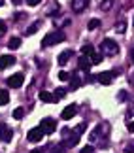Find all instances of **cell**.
Instances as JSON below:
<instances>
[{
  "label": "cell",
  "mask_w": 134,
  "mask_h": 153,
  "mask_svg": "<svg viewBox=\"0 0 134 153\" xmlns=\"http://www.w3.org/2000/svg\"><path fill=\"white\" fill-rule=\"evenodd\" d=\"M64 40H66V34L62 32V30L49 32V34H45L44 40H42V48H53V45L61 44V42H64Z\"/></svg>",
  "instance_id": "6da1fadb"
},
{
  "label": "cell",
  "mask_w": 134,
  "mask_h": 153,
  "mask_svg": "<svg viewBox=\"0 0 134 153\" xmlns=\"http://www.w3.org/2000/svg\"><path fill=\"white\" fill-rule=\"evenodd\" d=\"M100 49H102V55H115V53L119 51V45H117V42H113L112 38H106V40H102Z\"/></svg>",
  "instance_id": "7a4b0ae2"
},
{
  "label": "cell",
  "mask_w": 134,
  "mask_h": 153,
  "mask_svg": "<svg viewBox=\"0 0 134 153\" xmlns=\"http://www.w3.org/2000/svg\"><path fill=\"white\" fill-rule=\"evenodd\" d=\"M119 74V70H110V72H100L98 76H95L98 83H102V85H110L112 81L115 79V76Z\"/></svg>",
  "instance_id": "3957f363"
},
{
  "label": "cell",
  "mask_w": 134,
  "mask_h": 153,
  "mask_svg": "<svg viewBox=\"0 0 134 153\" xmlns=\"http://www.w3.org/2000/svg\"><path fill=\"white\" fill-rule=\"evenodd\" d=\"M40 128L44 131V134H53L57 131V121L51 119V117H44L42 123H40Z\"/></svg>",
  "instance_id": "277c9868"
},
{
  "label": "cell",
  "mask_w": 134,
  "mask_h": 153,
  "mask_svg": "<svg viewBox=\"0 0 134 153\" xmlns=\"http://www.w3.org/2000/svg\"><path fill=\"white\" fill-rule=\"evenodd\" d=\"M42 138H44V131H42L40 127L30 128V131H28V134H27V140H28V142H32V144H38Z\"/></svg>",
  "instance_id": "5b68a950"
},
{
  "label": "cell",
  "mask_w": 134,
  "mask_h": 153,
  "mask_svg": "<svg viewBox=\"0 0 134 153\" xmlns=\"http://www.w3.org/2000/svg\"><path fill=\"white\" fill-rule=\"evenodd\" d=\"M11 138H13V131L6 123H0V140L8 144V142H11Z\"/></svg>",
  "instance_id": "8992f818"
},
{
  "label": "cell",
  "mask_w": 134,
  "mask_h": 153,
  "mask_svg": "<svg viewBox=\"0 0 134 153\" xmlns=\"http://www.w3.org/2000/svg\"><path fill=\"white\" fill-rule=\"evenodd\" d=\"M8 87H11V89H17V87H21L23 85V81H25V78H23V74L21 72H17V74H13V76H10L8 79Z\"/></svg>",
  "instance_id": "52a82bcc"
},
{
  "label": "cell",
  "mask_w": 134,
  "mask_h": 153,
  "mask_svg": "<svg viewBox=\"0 0 134 153\" xmlns=\"http://www.w3.org/2000/svg\"><path fill=\"white\" fill-rule=\"evenodd\" d=\"M76 114H78V106H76V104H70V106H66V108L62 110L61 117H62V119H72Z\"/></svg>",
  "instance_id": "ba28073f"
},
{
  "label": "cell",
  "mask_w": 134,
  "mask_h": 153,
  "mask_svg": "<svg viewBox=\"0 0 134 153\" xmlns=\"http://www.w3.org/2000/svg\"><path fill=\"white\" fill-rule=\"evenodd\" d=\"M79 142V134L78 132H72V131H70V134H68V136H64V142H62V144H64V146H68V148H72V146H76V144H78Z\"/></svg>",
  "instance_id": "9c48e42d"
},
{
  "label": "cell",
  "mask_w": 134,
  "mask_h": 153,
  "mask_svg": "<svg viewBox=\"0 0 134 153\" xmlns=\"http://www.w3.org/2000/svg\"><path fill=\"white\" fill-rule=\"evenodd\" d=\"M15 64V57L13 55H2L0 57V70H6L8 66Z\"/></svg>",
  "instance_id": "30bf717a"
},
{
  "label": "cell",
  "mask_w": 134,
  "mask_h": 153,
  "mask_svg": "<svg viewBox=\"0 0 134 153\" xmlns=\"http://www.w3.org/2000/svg\"><path fill=\"white\" fill-rule=\"evenodd\" d=\"M87 6H89V0H72V10L76 13H81Z\"/></svg>",
  "instance_id": "8fae6325"
},
{
  "label": "cell",
  "mask_w": 134,
  "mask_h": 153,
  "mask_svg": "<svg viewBox=\"0 0 134 153\" xmlns=\"http://www.w3.org/2000/svg\"><path fill=\"white\" fill-rule=\"evenodd\" d=\"M40 100H42V102H47V104H53V102L59 100V98H57L53 93H49V91H42V93H40Z\"/></svg>",
  "instance_id": "7c38bea8"
},
{
  "label": "cell",
  "mask_w": 134,
  "mask_h": 153,
  "mask_svg": "<svg viewBox=\"0 0 134 153\" xmlns=\"http://www.w3.org/2000/svg\"><path fill=\"white\" fill-rule=\"evenodd\" d=\"M91 66H93V64H91V59H87L85 55H81V57H79V68L83 70V72H87Z\"/></svg>",
  "instance_id": "4fadbf2b"
},
{
  "label": "cell",
  "mask_w": 134,
  "mask_h": 153,
  "mask_svg": "<svg viewBox=\"0 0 134 153\" xmlns=\"http://www.w3.org/2000/svg\"><path fill=\"white\" fill-rule=\"evenodd\" d=\"M70 57H72V51H70V49H66V51H62L61 55H59V59H57V61H59V64H61V66H64V64L68 62V59H70Z\"/></svg>",
  "instance_id": "5bb4252c"
},
{
  "label": "cell",
  "mask_w": 134,
  "mask_h": 153,
  "mask_svg": "<svg viewBox=\"0 0 134 153\" xmlns=\"http://www.w3.org/2000/svg\"><path fill=\"white\" fill-rule=\"evenodd\" d=\"M81 85V79L78 78V76H70V89H78V87Z\"/></svg>",
  "instance_id": "9a60e30c"
},
{
  "label": "cell",
  "mask_w": 134,
  "mask_h": 153,
  "mask_svg": "<svg viewBox=\"0 0 134 153\" xmlns=\"http://www.w3.org/2000/svg\"><path fill=\"white\" fill-rule=\"evenodd\" d=\"M8 100H10V93L6 89H0V106L8 104Z\"/></svg>",
  "instance_id": "2e32d148"
},
{
  "label": "cell",
  "mask_w": 134,
  "mask_h": 153,
  "mask_svg": "<svg viewBox=\"0 0 134 153\" xmlns=\"http://www.w3.org/2000/svg\"><path fill=\"white\" fill-rule=\"evenodd\" d=\"M102 59H104V55H102V53H93V55H91V64H100L102 62Z\"/></svg>",
  "instance_id": "e0dca14e"
},
{
  "label": "cell",
  "mask_w": 134,
  "mask_h": 153,
  "mask_svg": "<svg viewBox=\"0 0 134 153\" xmlns=\"http://www.w3.org/2000/svg\"><path fill=\"white\" fill-rule=\"evenodd\" d=\"M40 25H42V23H40V21H34L32 25L27 28V34H28V36H32V34H34V32H36L38 28H40Z\"/></svg>",
  "instance_id": "ac0fdd59"
},
{
  "label": "cell",
  "mask_w": 134,
  "mask_h": 153,
  "mask_svg": "<svg viewBox=\"0 0 134 153\" xmlns=\"http://www.w3.org/2000/svg\"><path fill=\"white\" fill-rule=\"evenodd\" d=\"M112 4H113V0H102V2H100V10L108 11L110 8H112Z\"/></svg>",
  "instance_id": "d6986e66"
},
{
  "label": "cell",
  "mask_w": 134,
  "mask_h": 153,
  "mask_svg": "<svg viewBox=\"0 0 134 153\" xmlns=\"http://www.w3.org/2000/svg\"><path fill=\"white\" fill-rule=\"evenodd\" d=\"M81 53H83V55H93V53H95V48H93L91 44H87V45L81 48Z\"/></svg>",
  "instance_id": "ffe728a7"
},
{
  "label": "cell",
  "mask_w": 134,
  "mask_h": 153,
  "mask_svg": "<svg viewBox=\"0 0 134 153\" xmlns=\"http://www.w3.org/2000/svg\"><path fill=\"white\" fill-rule=\"evenodd\" d=\"M51 153H66V146L64 144H59V146H53Z\"/></svg>",
  "instance_id": "44dd1931"
},
{
  "label": "cell",
  "mask_w": 134,
  "mask_h": 153,
  "mask_svg": "<svg viewBox=\"0 0 134 153\" xmlns=\"http://www.w3.org/2000/svg\"><path fill=\"white\" fill-rule=\"evenodd\" d=\"M21 45V40L19 38H11L10 40V44H8V48H11V49H17Z\"/></svg>",
  "instance_id": "7402d4cb"
},
{
  "label": "cell",
  "mask_w": 134,
  "mask_h": 153,
  "mask_svg": "<svg viewBox=\"0 0 134 153\" xmlns=\"http://www.w3.org/2000/svg\"><path fill=\"white\" fill-rule=\"evenodd\" d=\"M13 117H15V119H23V117H25V110H23V108L13 110Z\"/></svg>",
  "instance_id": "603a6c76"
},
{
  "label": "cell",
  "mask_w": 134,
  "mask_h": 153,
  "mask_svg": "<svg viewBox=\"0 0 134 153\" xmlns=\"http://www.w3.org/2000/svg\"><path fill=\"white\" fill-rule=\"evenodd\" d=\"M87 27H89V30H93V28L100 27V21H98V19H91V21H89V25H87Z\"/></svg>",
  "instance_id": "cb8c5ba5"
},
{
  "label": "cell",
  "mask_w": 134,
  "mask_h": 153,
  "mask_svg": "<svg viewBox=\"0 0 134 153\" xmlns=\"http://www.w3.org/2000/svg\"><path fill=\"white\" fill-rule=\"evenodd\" d=\"M85 128H87V125H85V123H79V125L76 127V132H78V134H81V132H85Z\"/></svg>",
  "instance_id": "d4e9b609"
},
{
  "label": "cell",
  "mask_w": 134,
  "mask_h": 153,
  "mask_svg": "<svg viewBox=\"0 0 134 153\" xmlns=\"http://www.w3.org/2000/svg\"><path fill=\"white\" fill-rule=\"evenodd\" d=\"M59 79H61V81H68V79H70L68 72H61V74H59Z\"/></svg>",
  "instance_id": "484cf974"
},
{
  "label": "cell",
  "mask_w": 134,
  "mask_h": 153,
  "mask_svg": "<svg viewBox=\"0 0 134 153\" xmlns=\"http://www.w3.org/2000/svg\"><path fill=\"white\" fill-rule=\"evenodd\" d=\"M64 95H66V91H64V89H57V91H55V97H57V98H62Z\"/></svg>",
  "instance_id": "4316f807"
},
{
  "label": "cell",
  "mask_w": 134,
  "mask_h": 153,
  "mask_svg": "<svg viewBox=\"0 0 134 153\" xmlns=\"http://www.w3.org/2000/svg\"><path fill=\"white\" fill-rule=\"evenodd\" d=\"M79 153H95V149H93V146H85Z\"/></svg>",
  "instance_id": "83f0119b"
},
{
  "label": "cell",
  "mask_w": 134,
  "mask_h": 153,
  "mask_svg": "<svg viewBox=\"0 0 134 153\" xmlns=\"http://www.w3.org/2000/svg\"><path fill=\"white\" fill-rule=\"evenodd\" d=\"M125 151H127V153H134V140H132V142L125 148Z\"/></svg>",
  "instance_id": "f1b7e54d"
},
{
  "label": "cell",
  "mask_w": 134,
  "mask_h": 153,
  "mask_svg": "<svg viewBox=\"0 0 134 153\" xmlns=\"http://www.w3.org/2000/svg\"><path fill=\"white\" fill-rule=\"evenodd\" d=\"M4 32H6V23L0 19V36H4Z\"/></svg>",
  "instance_id": "f546056e"
},
{
  "label": "cell",
  "mask_w": 134,
  "mask_h": 153,
  "mask_svg": "<svg viewBox=\"0 0 134 153\" xmlns=\"http://www.w3.org/2000/svg\"><path fill=\"white\" fill-rule=\"evenodd\" d=\"M40 2H42V0H27V4H28V6H38Z\"/></svg>",
  "instance_id": "4dcf8cb0"
},
{
  "label": "cell",
  "mask_w": 134,
  "mask_h": 153,
  "mask_svg": "<svg viewBox=\"0 0 134 153\" xmlns=\"http://www.w3.org/2000/svg\"><path fill=\"white\" fill-rule=\"evenodd\" d=\"M127 128H129V132H134V121L127 123Z\"/></svg>",
  "instance_id": "1f68e13d"
},
{
  "label": "cell",
  "mask_w": 134,
  "mask_h": 153,
  "mask_svg": "<svg viewBox=\"0 0 134 153\" xmlns=\"http://www.w3.org/2000/svg\"><path fill=\"white\" fill-rule=\"evenodd\" d=\"M30 153H45V149L44 148H36V149H32Z\"/></svg>",
  "instance_id": "d6a6232c"
},
{
  "label": "cell",
  "mask_w": 134,
  "mask_h": 153,
  "mask_svg": "<svg viewBox=\"0 0 134 153\" xmlns=\"http://www.w3.org/2000/svg\"><path fill=\"white\" fill-rule=\"evenodd\" d=\"M130 59H132V62H134V48L130 49Z\"/></svg>",
  "instance_id": "836d02e7"
},
{
  "label": "cell",
  "mask_w": 134,
  "mask_h": 153,
  "mask_svg": "<svg viewBox=\"0 0 134 153\" xmlns=\"http://www.w3.org/2000/svg\"><path fill=\"white\" fill-rule=\"evenodd\" d=\"M11 2H13V4H21V0H11Z\"/></svg>",
  "instance_id": "e575fe53"
},
{
  "label": "cell",
  "mask_w": 134,
  "mask_h": 153,
  "mask_svg": "<svg viewBox=\"0 0 134 153\" xmlns=\"http://www.w3.org/2000/svg\"><path fill=\"white\" fill-rule=\"evenodd\" d=\"M2 4H4V0H0V6H2Z\"/></svg>",
  "instance_id": "d590c367"
},
{
  "label": "cell",
  "mask_w": 134,
  "mask_h": 153,
  "mask_svg": "<svg viewBox=\"0 0 134 153\" xmlns=\"http://www.w3.org/2000/svg\"><path fill=\"white\" fill-rule=\"evenodd\" d=\"M132 83H134V78H132Z\"/></svg>",
  "instance_id": "8d00e7d4"
}]
</instances>
